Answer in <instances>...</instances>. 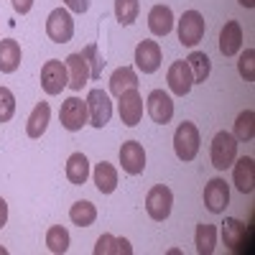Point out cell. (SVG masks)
<instances>
[{
	"label": "cell",
	"mask_w": 255,
	"mask_h": 255,
	"mask_svg": "<svg viewBox=\"0 0 255 255\" xmlns=\"http://www.w3.org/2000/svg\"><path fill=\"white\" fill-rule=\"evenodd\" d=\"M166 82H168V87H171V92H174V95H179V97L189 95L191 84H194V77H191V69H189L186 59H181V61H174L171 67H168Z\"/></svg>",
	"instance_id": "obj_14"
},
{
	"label": "cell",
	"mask_w": 255,
	"mask_h": 255,
	"mask_svg": "<svg viewBox=\"0 0 255 255\" xmlns=\"http://www.w3.org/2000/svg\"><path fill=\"white\" fill-rule=\"evenodd\" d=\"M240 5H245V8H255V0H238Z\"/></svg>",
	"instance_id": "obj_39"
},
{
	"label": "cell",
	"mask_w": 255,
	"mask_h": 255,
	"mask_svg": "<svg viewBox=\"0 0 255 255\" xmlns=\"http://www.w3.org/2000/svg\"><path fill=\"white\" fill-rule=\"evenodd\" d=\"M253 135H255V113L243 110L235 120V138L238 140H250Z\"/></svg>",
	"instance_id": "obj_31"
},
{
	"label": "cell",
	"mask_w": 255,
	"mask_h": 255,
	"mask_svg": "<svg viewBox=\"0 0 255 255\" xmlns=\"http://www.w3.org/2000/svg\"><path fill=\"white\" fill-rule=\"evenodd\" d=\"M95 255H120L118 238H113L110 232L100 235V240H97V245H95Z\"/></svg>",
	"instance_id": "obj_34"
},
{
	"label": "cell",
	"mask_w": 255,
	"mask_h": 255,
	"mask_svg": "<svg viewBox=\"0 0 255 255\" xmlns=\"http://www.w3.org/2000/svg\"><path fill=\"white\" fill-rule=\"evenodd\" d=\"M133 87H138V74H135L133 67H120V69L113 72V77H110V92L115 97H120L125 90H133Z\"/></svg>",
	"instance_id": "obj_23"
},
{
	"label": "cell",
	"mask_w": 255,
	"mask_h": 255,
	"mask_svg": "<svg viewBox=\"0 0 255 255\" xmlns=\"http://www.w3.org/2000/svg\"><path fill=\"white\" fill-rule=\"evenodd\" d=\"M87 115H90V125H95V128H105V125H108L110 115H113L110 95L102 92V90H92L87 95Z\"/></svg>",
	"instance_id": "obj_8"
},
{
	"label": "cell",
	"mask_w": 255,
	"mask_h": 255,
	"mask_svg": "<svg viewBox=\"0 0 255 255\" xmlns=\"http://www.w3.org/2000/svg\"><path fill=\"white\" fill-rule=\"evenodd\" d=\"M13 8H15V13L26 15V13L33 8V0H13Z\"/></svg>",
	"instance_id": "obj_36"
},
{
	"label": "cell",
	"mask_w": 255,
	"mask_h": 255,
	"mask_svg": "<svg viewBox=\"0 0 255 255\" xmlns=\"http://www.w3.org/2000/svg\"><path fill=\"white\" fill-rule=\"evenodd\" d=\"M186 64L191 69V77H194V82H207L209 72H212V64H209V56L202 54V51H191L186 56Z\"/></svg>",
	"instance_id": "obj_27"
},
{
	"label": "cell",
	"mask_w": 255,
	"mask_h": 255,
	"mask_svg": "<svg viewBox=\"0 0 255 255\" xmlns=\"http://www.w3.org/2000/svg\"><path fill=\"white\" fill-rule=\"evenodd\" d=\"M59 120L67 130L77 133L87 125L90 115H87V100H79V97H67L61 102V110H59Z\"/></svg>",
	"instance_id": "obj_5"
},
{
	"label": "cell",
	"mask_w": 255,
	"mask_h": 255,
	"mask_svg": "<svg viewBox=\"0 0 255 255\" xmlns=\"http://www.w3.org/2000/svg\"><path fill=\"white\" fill-rule=\"evenodd\" d=\"M145 108H148L151 120L158 123V125L171 123V118H174V100H171V95L163 92V90H153L151 95H148Z\"/></svg>",
	"instance_id": "obj_10"
},
{
	"label": "cell",
	"mask_w": 255,
	"mask_h": 255,
	"mask_svg": "<svg viewBox=\"0 0 255 255\" xmlns=\"http://www.w3.org/2000/svg\"><path fill=\"white\" fill-rule=\"evenodd\" d=\"M232 179H235V186L243 191V194H250L253 186H255V161L250 156H243L240 161H235Z\"/></svg>",
	"instance_id": "obj_18"
},
{
	"label": "cell",
	"mask_w": 255,
	"mask_h": 255,
	"mask_svg": "<svg viewBox=\"0 0 255 255\" xmlns=\"http://www.w3.org/2000/svg\"><path fill=\"white\" fill-rule=\"evenodd\" d=\"M120 166H123V171L130 174V176L143 174V168H145V151H143V145L138 140H125L120 145Z\"/></svg>",
	"instance_id": "obj_11"
},
{
	"label": "cell",
	"mask_w": 255,
	"mask_h": 255,
	"mask_svg": "<svg viewBox=\"0 0 255 255\" xmlns=\"http://www.w3.org/2000/svg\"><path fill=\"white\" fill-rule=\"evenodd\" d=\"M64 5H67L72 13H87L90 10V0H64Z\"/></svg>",
	"instance_id": "obj_35"
},
{
	"label": "cell",
	"mask_w": 255,
	"mask_h": 255,
	"mask_svg": "<svg viewBox=\"0 0 255 255\" xmlns=\"http://www.w3.org/2000/svg\"><path fill=\"white\" fill-rule=\"evenodd\" d=\"M69 220L77 225V227H90L95 225L97 220V207L87 199H82V202H74L72 209H69Z\"/></svg>",
	"instance_id": "obj_26"
},
{
	"label": "cell",
	"mask_w": 255,
	"mask_h": 255,
	"mask_svg": "<svg viewBox=\"0 0 255 255\" xmlns=\"http://www.w3.org/2000/svg\"><path fill=\"white\" fill-rule=\"evenodd\" d=\"M212 166L217 168V171H225V168H230L232 163H235L238 158V138L227 133V130H220L215 138H212Z\"/></svg>",
	"instance_id": "obj_1"
},
{
	"label": "cell",
	"mask_w": 255,
	"mask_h": 255,
	"mask_svg": "<svg viewBox=\"0 0 255 255\" xmlns=\"http://www.w3.org/2000/svg\"><path fill=\"white\" fill-rule=\"evenodd\" d=\"M138 10H140V3H138V0H115V18L120 20V26L135 23Z\"/></svg>",
	"instance_id": "obj_29"
},
{
	"label": "cell",
	"mask_w": 255,
	"mask_h": 255,
	"mask_svg": "<svg viewBox=\"0 0 255 255\" xmlns=\"http://www.w3.org/2000/svg\"><path fill=\"white\" fill-rule=\"evenodd\" d=\"M18 67H20V44L13 38H3L0 41V72L13 74Z\"/></svg>",
	"instance_id": "obj_20"
},
{
	"label": "cell",
	"mask_w": 255,
	"mask_h": 255,
	"mask_svg": "<svg viewBox=\"0 0 255 255\" xmlns=\"http://www.w3.org/2000/svg\"><path fill=\"white\" fill-rule=\"evenodd\" d=\"M69 84V74H67V64H61L59 59H49L41 67V87L46 95H61V90Z\"/></svg>",
	"instance_id": "obj_6"
},
{
	"label": "cell",
	"mask_w": 255,
	"mask_h": 255,
	"mask_svg": "<svg viewBox=\"0 0 255 255\" xmlns=\"http://www.w3.org/2000/svg\"><path fill=\"white\" fill-rule=\"evenodd\" d=\"M15 115V95L8 87H0V123H8Z\"/></svg>",
	"instance_id": "obj_32"
},
{
	"label": "cell",
	"mask_w": 255,
	"mask_h": 255,
	"mask_svg": "<svg viewBox=\"0 0 255 255\" xmlns=\"http://www.w3.org/2000/svg\"><path fill=\"white\" fill-rule=\"evenodd\" d=\"M135 67L143 72V74H153L158 67H161V46L158 41H140L135 46Z\"/></svg>",
	"instance_id": "obj_13"
},
{
	"label": "cell",
	"mask_w": 255,
	"mask_h": 255,
	"mask_svg": "<svg viewBox=\"0 0 255 255\" xmlns=\"http://www.w3.org/2000/svg\"><path fill=\"white\" fill-rule=\"evenodd\" d=\"M238 72L240 77H245V82L255 79V49H245V54L238 61Z\"/></svg>",
	"instance_id": "obj_33"
},
{
	"label": "cell",
	"mask_w": 255,
	"mask_h": 255,
	"mask_svg": "<svg viewBox=\"0 0 255 255\" xmlns=\"http://www.w3.org/2000/svg\"><path fill=\"white\" fill-rule=\"evenodd\" d=\"M49 118H51V108H49V102H38L33 113L28 115V123H26V133L28 138H41L46 133V128H49Z\"/></svg>",
	"instance_id": "obj_19"
},
{
	"label": "cell",
	"mask_w": 255,
	"mask_h": 255,
	"mask_svg": "<svg viewBox=\"0 0 255 255\" xmlns=\"http://www.w3.org/2000/svg\"><path fill=\"white\" fill-rule=\"evenodd\" d=\"M194 245H197V253L199 255H212L217 248V227L215 225H197V232H194Z\"/></svg>",
	"instance_id": "obj_24"
},
{
	"label": "cell",
	"mask_w": 255,
	"mask_h": 255,
	"mask_svg": "<svg viewBox=\"0 0 255 255\" xmlns=\"http://www.w3.org/2000/svg\"><path fill=\"white\" fill-rule=\"evenodd\" d=\"M171 204H174V194H171V189H168L166 184H156L151 191H148V197H145V212H148V217L156 220V222L168 220V215H171Z\"/></svg>",
	"instance_id": "obj_4"
},
{
	"label": "cell",
	"mask_w": 255,
	"mask_h": 255,
	"mask_svg": "<svg viewBox=\"0 0 255 255\" xmlns=\"http://www.w3.org/2000/svg\"><path fill=\"white\" fill-rule=\"evenodd\" d=\"M148 28L153 36H168L174 28V13L168 5H153L148 13Z\"/></svg>",
	"instance_id": "obj_17"
},
{
	"label": "cell",
	"mask_w": 255,
	"mask_h": 255,
	"mask_svg": "<svg viewBox=\"0 0 255 255\" xmlns=\"http://www.w3.org/2000/svg\"><path fill=\"white\" fill-rule=\"evenodd\" d=\"M204 204L212 215H222L225 207L230 204V186L225 179H209L204 186Z\"/></svg>",
	"instance_id": "obj_12"
},
{
	"label": "cell",
	"mask_w": 255,
	"mask_h": 255,
	"mask_svg": "<svg viewBox=\"0 0 255 255\" xmlns=\"http://www.w3.org/2000/svg\"><path fill=\"white\" fill-rule=\"evenodd\" d=\"M46 36L54 44H69L74 36V18L67 8H54L46 18Z\"/></svg>",
	"instance_id": "obj_3"
},
{
	"label": "cell",
	"mask_w": 255,
	"mask_h": 255,
	"mask_svg": "<svg viewBox=\"0 0 255 255\" xmlns=\"http://www.w3.org/2000/svg\"><path fill=\"white\" fill-rule=\"evenodd\" d=\"M118 245H120V255H133V248L125 238H118Z\"/></svg>",
	"instance_id": "obj_38"
},
{
	"label": "cell",
	"mask_w": 255,
	"mask_h": 255,
	"mask_svg": "<svg viewBox=\"0 0 255 255\" xmlns=\"http://www.w3.org/2000/svg\"><path fill=\"white\" fill-rule=\"evenodd\" d=\"M46 245H49L51 253L64 255V253L69 250V230H67V227H61V225L49 227V232H46Z\"/></svg>",
	"instance_id": "obj_28"
},
{
	"label": "cell",
	"mask_w": 255,
	"mask_h": 255,
	"mask_svg": "<svg viewBox=\"0 0 255 255\" xmlns=\"http://www.w3.org/2000/svg\"><path fill=\"white\" fill-rule=\"evenodd\" d=\"M204 31H207V23H204L202 13L186 10L179 18V41L184 46H197L202 41V36H204Z\"/></svg>",
	"instance_id": "obj_7"
},
{
	"label": "cell",
	"mask_w": 255,
	"mask_h": 255,
	"mask_svg": "<svg viewBox=\"0 0 255 255\" xmlns=\"http://www.w3.org/2000/svg\"><path fill=\"white\" fill-rule=\"evenodd\" d=\"M67 179L74 186H82L84 181L90 179V161L84 153H72L67 161Z\"/></svg>",
	"instance_id": "obj_25"
},
{
	"label": "cell",
	"mask_w": 255,
	"mask_h": 255,
	"mask_svg": "<svg viewBox=\"0 0 255 255\" xmlns=\"http://www.w3.org/2000/svg\"><path fill=\"white\" fill-rule=\"evenodd\" d=\"M82 56H84V61H87V67H90V79H100L102 77V67H105V59L100 56L97 44H87L82 49Z\"/></svg>",
	"instance_id": "obj_30"
},
{
	"label": "cell",
	"mask_w": 255,
	"mask_h": 255,
	"mask_svg": "<svg viewBox=\"0 0 255 255\" xmlns=\"http://www.w3.org/2000/svg\"><path fill=\"white\" fill-rule=\"evenodd\" d=\"M174 151L179 161H194L199 153V130L194 123H181L174 133Z\"/></svg>",
	"instance_id": "obj_2"
},
{
	"label": "cell",
	"mask_w": 255,
	"mask_h": 255,
	"mask_svg": "<svg viewBox=\"0 0 255 255\" xmlns=\"http://www.w3.org/2000/svg\"><path fill=\"white\" fill-rule=\"evenodd\" d=\"M243 49V28L238 20H227L220 31V51L225 56H235Z\"/></svg>",
	"instance_id": "obj_16"
},
{
	"label": "cell",
	"mask_w": 255,
	"mask_h": 255,
	"mask_svg": "<svg viewBox=\"0 0 255 255\" xmlns=\"http://www.w3.org/2000/svg\"><path fill=\"white\" fill-rule=\"evenodd\" d=\"M222 240L232 253H243V240H245V225L235 217H227L222 222Z\"/></svg>",
	"instance_id": "obj_21"
},
{
	"label": "cell",
	"mask_w": 255,
	"mask_h": 255,
	"mask_svg": "<svg viewBox=\"0 0 255 255\" xmlns=\"http://www.w3.org/2000/svg\"><path fill=\"white\" fill-rule=\"evenodd\" d=\"M64 64H67V74H69V84H67V87H72L74 92H79L84 84L90 82V67H87V61H84L82 54H69Z\"/></svg>",
	"instance_id": "obj_15"
},
{
	"label": "cell",
	"mask_w": 255,
	"mask_h": 255,
	"mask_svg": "<svg viewBox=\"0 0 255 255\" xmlns=\"http://www.w3.org/2000/svg\"><path fill=\"white\" fill-rule=\"evenodd\" d=\"M118 108H120V120L128 125V128H135L143 118V97L138 92V87L133 90H125L120 97H118Z\"/></svg>",
	"instance_id": "obj_9"
},
{
	"label": "cell",
	"mask_w": 255,
	"mask_h": 255,
	"mask_svg": "<svg viewBox=\"0 0 255 255\" xmlns=\"http://www.w3.org/2000/svg\"><path fill=\"white\" fill-rule=\"evenodd\" d=\"M5 222H8V202L0 197V230L5 227Z\"/></svg>",
	"instance_id": "obj_37"
},
{
	"label": "cell",
	"mask_w": 255,
	"mask_h": 255,
	"mask_svg": "<svg viewBox=\"0 0 255 255\" xmlns=\"http://www.w3.org/2000/svg\"><path fill=\"white\" fill-rule=\"evenodd\" d=\"M95 184L100 194H113L118 189V168L108 161H100L95 166Z\"/></svg>",
	"instance_id": "obj_22"
}]
</instances>
